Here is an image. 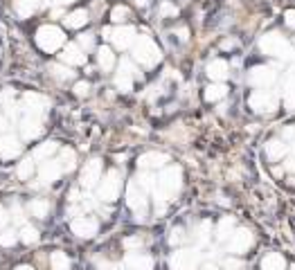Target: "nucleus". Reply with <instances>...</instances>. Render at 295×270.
<instances>
[{"instance_id": "1", "label": "nucleus", "mask_w": 295, "mask_h": 270, "mask_svg": "<svg viewBox=\"0 0 295 270\" xmlns=\"http://www.w3.org/2000/svg\"><path fill=\"white\" fill-rule=\"evenodd\" d=\"M36 41H39V45L43 50H56L63 43V32H61L59 27H52V25H47V27H41L39 29Z\"/></svg>"}, {"instance_id": "2", "label": "nucleus", "mask_w": 295, "mask_h": 270, "mask_svg": "<svg viewBox=\"0 0 295 270\" xmlns=\"http://www.w3.org/2000/svg\"><path fill=\"white\" fill-rule=\"evenodd\" d=\"M135 56L142 61V63H146V65H154L156 61H158V50H156V45L151 43V41H146V39H140V43H138V48H135Z\"/></svg>"}, {"instance_id": "3", "label": "nucleus", "mask_w": 295, "mask_h": 270, "mask_svg": "<svg viewBox=\"0 0 295 270\" xmlns=\"http://www.w3.org/2000/svg\"><path fill=\"white\" fill-rule=\"evenodd\" d=\"M117 189H120V180H117V174H110L106 178V183L102 185V198L104 200H113L117 196Z\"/></svg>"}, {"instance_id": "4", "label": "nucleus", "mask_w": 295, "mask_h": 270, "mask_svg": "<svg viewBox=\"0 0 295 270\" xmlns=\"http://www.w3.org/2000/svg\"><path fill=\"white\" fill-rule=\"evenodd\" d=\"M110 39L115 41V45H120V48H126V45L133 41V29L131 27H122V29H115L113 36Z\"/></svg>"}, {"instance_id": "5", "label": "nucleus", "mask_w": 295, "mask_h": 270, "mask_svg": "<svg viewBox=\"0 0 295 270\" xmlns=\"http://www.w3.org/2000/svg\"><path fill=\"white\" fill-rule=\"evenodd\" d=\"M88 23V12L86 9H77V12H72L70 16L66 18V25L68 27H81V25Z\"/></svg>"}, {"instance_id": "6", "label": "nucleus", "mask_w": 295, "mask_h": 270, "mask_svg": "<svg viewBox=\"0 0 295 270\" xmlns=\"http://www.w3.org/2000/svg\"><path fill=\"white\" fill-rule=\"evenodd\" d=\"M61 59L68 61V63H83V54H81V50H79L77 45H70V48L61 54Z\"/></svg>"}, {"instance_id": "7", "label": "nucleus", "mask_w": 295, "mask_h": 270, "mask_svg": "<svg viewBox=\"0 0 295 270\" xmlns=\"http://www.w3.org/2000/svg\"><path fill=\"white\" fill-rule=\"evenodd\" d=\"M36 5H39V0H16V12L20 16H29L36 9Z\"/></svg>"}, {"instance_id": "8", "label": "nucleus", "mask_w": 295, "mask_h": 270, "mask_svg": "<svg viewBox=\"0 0 295 270\" xmlns=\"http://www.w3.org/2000/svg\"><path fill=\"white\" fill-rule=\"evenodd\" d=\"M208 72L212 79H223V77L228 75V65H225L223 61H214V63L208 68Z\"/></svg>"}, {"instance_id": "9", "label": "nucleus", "mask_w": 295, "mask_h": 270, "mask_svg": "<svg viewBox=\"0 0 295 270\" xmlns=\"http://www.w3.org/2000/svg\"><path fill=\"white\" fill-rule=\"evenodd\" d=\"M59 171H61V167L59 164H54V162H47L43 169H41V176H43V180L45 183H50V180H54L56 176H59Z\"/></svg>"}, {"instance_id": "10", "label": "nucleus", "mask_w": 295, "mask_h": 270, "mask_svg": "<svg viewBox=\"0 0 295 270\" xmlns=\"http://www.w3.org/2000/svg\"><path fill=\"white\" fill-rule=\"evenodd\" d=\"M97 174H99V162H91L86 167V171H83V183H86V185H95Z\"/></svg>"}, {"instance_id": "11", "label": "nucleus", "mask_w": 295, "mask_h": 270, "mask_svg": "<svg viewBox=\"0 0 295 270\" xmlns=\"http://www.w3.org/2000/svg\"><path fill=\"white\" fill-rule=\"evenodd\" d=\"M0 151H3V155H5V158H12V155H16V153H18V142H16L14 138H7V140H3V149H0Z\"/></svg>"}, {"instance_id": "12", "label": "nucleus", "mask_w": 295, "mask_h": 270, "mask_svg": "<svg viewBox=\"0 0 295 270\" xmlns=\"http://www.w3.org/2000/svg\"><path fill=\"white\" fill-rule=\"evenodd\" d=\"M75 230L79 232V234H83V237H88V234H91V232L95 230V225H93V223H91V221H86V219H81V221H77V223H75Z\"/></svg>"}, {"instance_id": "13", "label": "nucleus", "mask_w": 295, "mask_h": 270, "mask_svg": "<svg viewBox=\"0 0 295 270\" xmlns=\"http://www.w3.org/2000/svg\"><path fill=\"white\" fill-rule=\"evenodd\" d=\"M99 63H102V68H108L113 65V54H110V50L108 48H102L99 50Z\"/></svg>"}, {"instance_id": "14", "label": "nucleus", "mask_w": 295, "mask_h": 270, "mask_svg": "<svg viewBox=\"0 0 295 270\" xmlns=\"http://www.w3.org/2000/svg\"><path fill=\"white\" fill-rule=\"evenodd\" d=\"M223 95H225V86H212L205 97H208V99H219V97H223Z\"/></svg>"}, {"instance_id": "15", "label": "nucleus", "mask_w": 295, "mask_h": 270, "mask_svg": "<svg viewBox=\"0 0 295 270\" xmlns=\"http://www.w3.org/2000/svg\"><path fill=\"white\" fill-rule=\"evenodd\" d=\"M110 16H113L115 23H122V20H126V16H129V9H126V7H115Z\"/></svg>"}, {"instance_id": "16", "label": "nucleus", "mask_w": 295, "mask_h": 270, "mask_svg": "<svg viewBox=\"0 0 295 270\" xmlns=\"http://www.w3.org/2000/svg\"><path fill=\"white\" fill-rule=\"evenodd\" d=\"M29 174H32V162H29V160H25V162L18 167V176H20V178H27Z\"/></svg>"}, {"instance_id": "17", "label": "nucleus", "mask_w": 295, "mask_h": 270, "mask_svg": "<svg viewBox=\"0 0 295 270\" xmlns=\"http://www.w3.org/2000/svg\"><path fill=\"white\" fill-rule=\"evenodd\" d=\"M165 158H160V155H146V158H142V167H146V164H160Z\"/></svg>"}, {"instance_id": "18", "label": "nucleus", "mask_w": 295, "mask_h": 270, "mask_svg": "<svg viewBox=\"0 0 295 270\" xmlns=\"http://www.w3.org/2000/svg\"><path fill=\"white\" fill-rule=\"evenodd\" d=\"M32 210H34L39 216H45L47 214V203H34V205H32Z\"/></svg>"}, {"instance_id": "19", "label": "nucleus", "mask_w": 295, "mask_h": 270, "mask_svg": "<svg viewBox=\"0 0 295 270\" xmlns=\"http://www.w3.org/2000/svg\"><path fill=\"white\" fill-rule=\"evenodd\" d=\"M162 14H176V7L169 3H162Z\"/></svg>"}, {"instance_id": "20", "label": "nucleus", "mask_w": 295, "mask_h": 270, "mask_svg": "<svg viewBox=\"0 0 295 270\" xmlns=\"http://www.w3.org/2000/svg\"><path fill=\"white\" fill-rule=\"evenodd\" d=\"M5 221H7V214H5V210H0V227L5 225Z\"/></svg>"}, {"instance_id": "21", "label": "nucleus", "mask_w": 295, "mask_h": 270, "mask_svg": "<svg viewBox=\"0 0 295 270\" xmlns=\"http://www.w3.org/2000/svg\"><path fill=\"white\" fill-rule=\"evenodd\" d=\"M59 5H70V3H75V0H56Z\"/></svg>"}]
</instances>
